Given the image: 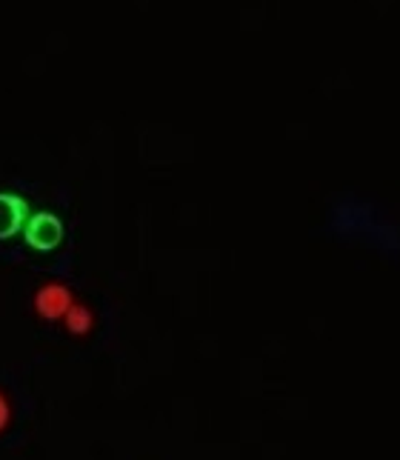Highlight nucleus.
Returning <instances> with one entry per match:
<instances>
[{
	"instance_id": "20e7f679",
	"label": "nucleus",
	"mask_w": 400,
	"mask_h": 460,
	"mask_svg": "<svg viewBox=\"0 0 400 460\" xmlns=\"http://www.w3.org/2000/svg\"><path fill=\"white\" fill-rule=\"evenodd\" d=\"M63 323H67L72 335H89L94 326V314L84 304H72V309L67 312V317H63Z\"/></svg>"
},
{
	"instance_id": "f257e3e1",
	"label": "nucleus",
	"mask_w": 400,
	"mask_h": 460,
	"mask_svg": "<svg viewBox=\"0 0 400 460\" xmlns=\"http://www.w3.org/2000/svg\"><path fill=\"white\" fill-rule=\"evenodd\" d=\"M26 243L31 249H38V252H49L55 249L60 241H63V226H60V220L49 212H40L35 215L26 224Z\"/></svg>"
},
{
	"instance_id": "f03ea898",
	"label": "nucleus",
	"mask_w": 400,
	"mask_h": 460,
	"mask_svg": "<svg viewBox=\"0 0 400 460\" xmlns=\"http://www.w3.org/2000/svg\"><path fill=\"white\" fill-rule=\"evenodd\" d=\"M72 292L63 287V283H46L35 295V309L46 321H63L67 312L72 309Z\"/></svg>"
},
{
	"instance_id": "39448f33",
	"label": "nucleus",
	"mask_w": 400,
	"mask_h": 460,
	"mask_svg": "<svg viewBox=\"0 0 400 460\" xmlns=\"http://www.w3.org/2000/svg\"><path fill=\"white\" fill-rule=\"evenodd\" d=\"M9 420H12V406H9V401H6V394L0 392V432L6 429Z\"/></svg>"
},
{
	"instance_id": "7ed1b4c3",
	"label": "nucleus",
	"mask_w": 400,
	"mask_h": 460,
	"mask_svg": "<svg viewBox=\"0 0 400 460\" xmlns=\"http://www.w3.org/2000/svg\"><path fill=\"white\" fill-rule=\"evenodd\" d=\"M26 224V200L14 195H0V241H6Z\"/></svg>"
}]
</instances>
